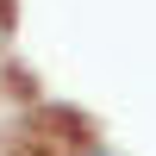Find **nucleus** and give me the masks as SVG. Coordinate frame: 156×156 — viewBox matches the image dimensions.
I'll return each instance as SVG.
<instances>
[{"mask_svg":"<svg viewBox=\"0 0 156 156\" xmlns=\"http://www.w3.org/2000/svg\"><path fill=\"white\" fill-rule=\"evenodd\" d=\"M87 156H100V150H87Z\"/></svg>","mask_w":156,"mask_h":156,"instance_id":"f257e3e1","label":"nucleus"}]
</instances>
